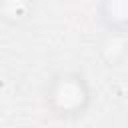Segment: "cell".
I'll return each instance as SVG.
<instances>
[{
  "label": "cell",
  "instance_id": "6da1fadb",
  "mask_svg": "<svg viewBox=\"0 0 128 128\" xmlns=\"http://www.w3.org/2000/svg\"><path fill=\"white\" fill-rule=\"evenodd\" d=\"M86 98V92L82 90V82L74 76H64L56 82L52 100L62 108V110H74L82 104Z\"/></svg>",
  "mask_w": 128,
  "mask_h": 128
}]
</instances>
